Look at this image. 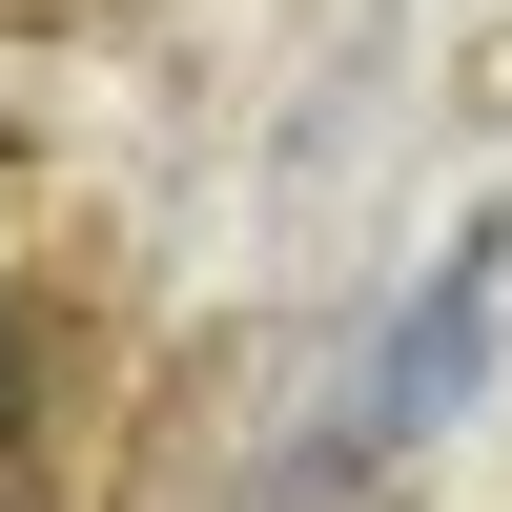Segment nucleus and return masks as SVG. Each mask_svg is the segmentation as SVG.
<instances>
[{"instance_id":"1","label":"nucleus","mask_w":512,"mask_h":512,"mask_svg":"<svg viewBox=\"0 0 512 512\" xmlns=\"http://www.w3.org/2000/svg\"><path fill=\"white\" fill-rule=\"evenodd\" d=\"M492 267H512V226H472V246L390 308V349H369V369H349V410H328V472H390V451L472 390V349H492Z\"/></svg>"},{"instance_id":"2","label":"nucleus","mask_w":512,"mask_h":512,"mask_svg":"<svg viewBox=\"0 0 512 512\" xmlns=\"http://www.w3.org/2000/svg\"><path fill=\"white\" fill-rule=\"evenodd\" d=\"M0 431H21V328H0Z\"/></svg>"}]
</instances>
